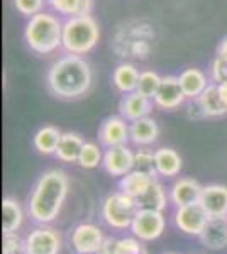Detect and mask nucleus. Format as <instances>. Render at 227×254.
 <instances>
[{
    "label": "nucleus",
    "mask_w": 227,
    "mask_h": 254,
    "mask_svg": "<svg viewBox=\"0 0 227 254\" xmlns=\"http://www.w3.org/2000/svg\"><path fill=\"white\" fill-rule=\"evenodd\" d=\"M93 71L83 56L63 55L49 66L46 75L48 90L61 100H76L90 92Z\"/></svg>",
    "instance_id": "nucleus-1"
},
{
    "label": "nucleus",
    "mask_w": 227,
    "mask_h": 254,
    "mask_svg": "<svg viewBox=\"0 0 227 254\" xmlns=\"http://www.w3.org/2000/svg\"><path fill=\"white\" fill-rule=\"evenodd\" d=\"M70 180L65 171L48 170L36 180L29 195L27 212L38 224L48 225L60 215L67 200Z\"/></svg>",
    "instance_id": "nucleus-2"
},
{
    "label": "nucleus",
    "mask_w": 227,
    "mask_h": 254,
    "mask_svg": "<svg viewBox=\"0 0 227 254\" xmlns=\"http://www.w3.org/2000/svg\"><path fill=\"white\" fill-rule=\"evenodd\" d=\"M63 22L55 12L43 10L27 19L24 27V41L34 55H53L61 48Z\"/></svg>",
    "instance_id": "nucleus-3"
},
{
    "label": "nucleus",
    "mask_w": 227,
    "mask_h": 254,
    "mask_svg": "<svg viewBox=\"0 0 227 254\" xmlns=\"http://www.w3.org/2000/svg\"><path fill=\"white\" fill-rule=\"evenodd\" d=\"M98 39H100V27L92 14L70 17L63 22L61 48L70 55H86L97 46Z\"/></svg>",
    "instance_id": "nucleus-4"
},
{
    "label": "nucleus",
    "mask_w": 227,
    "mask_h": 254,
    "mask_svg": "<svg viewBox=\"0 0 227 254\" xmlns=\"http://www.w3.org/2000/svg\"><path fill=\"white\" fill-rule=\"evenodd\" d=\"M139 212L138 202L133 196L126 195L124 191H115L105 196L100 207L102 220L109 225L110 229L115 231H124V229H131L136 214Z\"/></svg>",
    "instance_id": "nucleus-5"
},
{
    "label": "nucleus",
    "mask_w": 227,
    "mask_h": 254,
    "mask_svg": "<svg viewBox=\"0 0 227 254\" xmlns=\"http://www.w3.org/2000/svg\"><path fill=\"white\" fill-rule=\"evenodd\" d=\"M164 227H166V219H164L163 212L139 208V212L133 220V225H131V231H133V236L138 237L139 241L151 243V241H156L158 237H161V234L164 232Z\"/></svg>",
    "instance_id": "nucleus-6"
},
{
    "label": "nucleus",
    "mask_w": 227,
    "mask_h": 254,
    "mask_svg": "<svg viewBox=\"0 0 227 254\" xmlns=\"http://www.w3.org/2000/svg\"><path fill=\"white\" fill-rule=\"evenodd\" d=\"M105 241V236L102 229L97 224L81 222L76 227H73L70 234V243L72 248L78 254H97Z\"/></svg>",
    "instance_id": "nucleus-7"
},
{
    "label": "nucleus",
    "mask_w": 227,
    "mask_h": 254,
    "mask_svg": "<svg viewBox=\"0 0 227 254\" xmlns=\"http://www.w3.org/2000/svg\"><path fill=\"white\" fill-rule=\"evenodd\" d=\"M24 243H26L27 254H58L61 251L60 232L48 225L32 229L26 236Z\"/></svg>",
    "instance_id": "nucleus-8"
},
{
    "label": "nucleus",
    "mask_w": 227,
    "mask_h": 254,
    "mask_svg": "<svg viewBox=\"0 0 227 254\" xmlns=\"http://www.w3.org/2000/svg\"><path fill=\"white\" fill-rule=\"evenodd\" d=\"M98 142L104 147L124 146L131 141L129 137V124L122 116H109L98 126L97 132Z\"/></svg>",
    "instance_id": "nucleus-9"
},
{
    "label": "nucleus",
    "mask_w": 227,
    "mask_h": 254,
    "mask_svg": "<svg viewBox=\"0 0 227 254\" xmlns=\"http://www.w3.org/2000/svg\"><path fill=\"white\" fill-rule=\"evenodd\" d=\"M209 220V214L204 210L200 203H190V205L176 207L175 225L181 232L188 236H200Z\"/></svg>",
    "instance_id": "nucleus-10"
},
{
    "label": "nucleus",
    "mask_w": 227,
    "mask_h": 254,
    "mask_svg": "<svg viewBox=\"0 0 227 254\" xmlns=\"http://www.w3.org/2000/svg\"><path fill=\"white\" fill-rule=\"evenodd\" d=\"M102 166L110 176H124L134 170V151L127 144L107 147Z\"/></svg>",
    "instance_id": "nucleus-11"
},
{
    "label": "nucleus",
    "mask_w": 227,
    "mask_h": 254,
    "mask_svg": "<svg viewBox=\"0 0 227 254\" xmlns=\"http://www.w3.org/2000/svg\"><path fill=\"white\" fill-rule=\"evenodd\" d=\"M185 100H187V97H185L183 90L180 87L178 76L175 75L163 76L158 93L152 98L154 105L161 110H175L181 107L185 104Z\"/></svg>",
    "instance_id": "nucleus-12"
},
{
    "label": "nucleus",
    "mask_w": 227,
    "mask_h": 254,
    "mask_svg": "<svg viewBox=\"0 0 227 254\" xmlns=\"http://www.w3.org/2000/svg\"><path fill=\"white\" fill-rule=\"evenodd\" d=\"M152 105H154L152 98L144 97L139 92H131L122 95L121 102H119V112L127 122H133L150 116Z\"/></svg>",
    "instance_id": "nucleus-13"
},
{
    "label": "nucleus",
    "mask_w": 227,
    "mask_h": 254,
    "mask_svg": "<svg viewBox=\"0 0 227 254\" xmlns=\"http://www.w3.org/2000/svg\"><path fill=\"white\" fill-rule=\"evenodd\" d=\"M204 187L193 178H178L170 188V202L176 207L199 203Z\"/></svg>",
    "instance_id": "nucleus-14"
},
{
    "label": "nucleus",
    "mask_w": 227,
    "mask_h": 254,
    "mask_svg": "<svg viewBox=\"0 0 227 254\" xmlns=\"http://www.w3.org/2000/svg\"><path fill=\"white\" fill-rule=\"evenodd\" d=\"M199 203L204 207L209 217L227 215V187L219 185V183L204 187Z\"/></svg>",
    "instance_id": "nucleus-15"
},
{
    "label": "nucleus",
    "mask_w": 227,
    "mask_h": 254,
    "mask_svg": "<svg viewBox=\"0 0 227 254\" xmlns=\"http://www.w3.org/2000/svg\"><path fill=\"white\" fill-rule=\"evenodd\" d=\"M199 237L202 244L212 251H221L227 248V215L209 217L207 225Z\"/></svg>",
    "instance_id": "nucleus-16"
},
{
    "label": "nucleus",
    "mask_w": 227,
    "mask_h": 254,
    "mask_svg": "<svg viewBox=\"0 0 227 254\" xmlns=\"http://www.w3.org/2000/svg\"><path fill=\"white\" fill-rule=\"evenodd\" d=\"M129 137L131 142L138 147H148L154 144L159 137L158 122L150 116L129 122Z\"/></svg>",
    "instance_id": "nucleus-17"
},
{
    "label": "nucleus",
    "mask_w": 227,
    "mask_h": 254,
    "mask_svg": "<svg viewBox=\"0 0 227 254\" xmlns=\"http://www.w3.org/2000/svg\"><path fill=\"white\" fill-rule=\"evenodd\" d=\"M180 87L183 90L187 100H195L199 98L204 90L209 87V78L202 69L199 68H185L178 75Z\"/></svg>",
    "instance_id": "nucleus-18"
},
{
    "label": "nucleus",
    "mask_w": 227,
    "mask_h": 254,
    "mask_svg": "<svg viewBox=\"0 0 227 254\" xmlns=\"http://www.w3.org/2000/svg\"><path fill=\"white\" fill-rule=\"evenodd\" d=\"M154 165L158 176H164V178H175L180 175L183 161L181 156L171 147H159L154 151Z\"/></svg>",
    "instance_id": "nucleus-19"
},
{
    "label": "nucleus",
    "mask_w": 227,
    "mask_h": 254,
    "mask_svg": "<svg viewBox=\"0 0 227 254\" xmlns=\"http://www.w3.org/2000/svg\"><path fill=\"white\" fill-rule=\"evenodd\" d=\"M139 69L133 63H121L115 66L112 71V85L119 93L126 95V93L136 92L139 81Z\"/></svg>",
    "instance_id": "nucleus-20"
},
{
    "label": "nucleus",
    "mask_w": 227,
    "mask_h": 254,
    "mask_svg": "<svg viewBox=\"0 0 227 254\" xmlns=\"http://www.w3.org/2000/svg\"><path fill=\"white\" fill-rule=\"evenodd\" d=\"M195 100L200 105L204 117H222L227 114V105L222 102L217 90V83H214V81H210L209 87L204 90V93Z\"/></svg>",
    "instance_id": "nucleus-21"
},
{
    "label": "nucleus",
    "mask_w": 227,
    "mask_h": 254,
    "mask_svg": "<svg viewBox=\"0 0 227 254\" xmlns=\"http://www.w3.org/2000/svg\"><path fill=\"white\" fill-rule=\"evenodd\" d=\"M46 5L51 12L70 19L92 14L93 0H46Z\"/></svg>",
    "instance_id": "nucleus-22"
},
{
    "label": "nucleus",
    "mask_w": 227,
    "mask_h": 254,
    "mask_svg": "<svg viewBox=\"0 0 227 254\" xmlns=\"http://www.w3.org/2000/svg\"><path fill=\"white\" fill-rule=\"evenodd\" d=\"M83 144H85V141L80 134L63 132L61 134L60 142H58L55 156L60 159L61 163H78V158H80Z\"/></svg>",
    "instance_id": "nucleus-23"
},
{
    "label": "nucleus",
    "mask_w": 227,
    "mask_h": 254,
    "mask_svg": "<svg viewBox=\"0 0 227 254\" xmlns=\"http://www.w3.org/2000/svg\"><path fill=\"white\" fill-rule=\"evenodd\" d=\"M168 198H170V195H166L164 187L161 185L158 180H152L151 185L148 187V190L144 191L141 196H138L136 202H138V207L144 208V210L163 212L164 207H166V203H168Z\"/></svg>",
    "instance_id": "nucleus-24"
},
{
    "label": "nucleus",
    "mask_w": 227,
    "mask_h": 254,
    "mask_svg": "<svg viewBox=\"0 0 227 254\" xmlns=\"http://www.w3.org/2000/svg\"><path fill=\"white\" fill-rule=\"evenodd\" d=\"M61 134L63 132H61L56 126H43L36 130L34 137H32V144H34L36 151H38L39 154L49 156V154L56 153V147L61 139Z\"/></svg>",
    "instance_id": "nucleus-25"
},
{
    "label": "nucleus",
    "mask_w": 227,
    "mask_h": 254,
    "mask_svg": "<svg viewBox=\"0 0 227 254\" xmlns=\"http://www.w3.org/2000/svg\"><path fill=\"white\" fill-rule=\"evenodd\" d=\"M24 222V212L20 208L19 202L10 196L2 200V232H17Z\"/></svg>",
    "instance_id": "nucleus-26"
},
{
    "label": "nucleus",
    "mask_w": 227,
    "mask_h": 254,
    "mask_svg": "<svg viewBox=\"0 0 227 254\" xmlns=\"http://www.w3.org/2000/svg\"><path fill=\"white\" fill-rule=\"evenodd\" d=\"M154 178L141 173V171H129L127 175L121 176V182H119V190L124 191L126 195L133 196V198H138L141 196L144 191L148 190V187L151 185V182Z\"/></svg>",
    "instance_id": "nucleus-27"
},
{
    "label": "nucleus",
    "mask_w": 227,
    "mask_h": 254,
    "mask_svg": "<svg viewBox=\"0 0 227 254\" xmlns=\"http://www.w3.org/2000/svg\"><path fill=\"white\" fill-rule=\"evenodd\" d=\"M161 80H163V76L158 71H154V69H143L139 73V81L136 92H139L141 95L148 98H154V95L159 90Z\"/></svg>",
    "instance_id": "nucleus-28"
},
{
    "label": "nucleus",
    "mask_w": 227,
    "mask_h": 254,
    "mask_svg": "<svg viewBox=\"0 0 227 254\" xmlns=\"http://www.w3.org/2000/svg\"><path fill=\"white\" fill-rule=\"evenodd\" d=\"M104 161V153H102L100 146L95 142H85L81 147L80 158H78V165L83 170H93Z\"/></svg>",
    "instance_id": "nucleus-29"
},
{
    "label": "nucleus",
    "mask_w": 227,
    "mask_h": 254,
    "mask_svg": "<svg viewBox=\"0 0 227 254\" xmlns=\"http://www.w3.org/2000/svg\"><path fill=\"white\" fill-rule=\"evenodd\" d=\"M134 170L158 180V171L154 165V151H150L146 147H141L134 153Z\"/></svg>",
    "instance_id": "nucleus-30"
},
{
    "label": "nucleus",
    "mask_w": 227,
    "mask_h": 254,
    "mask_svg": "<svg viewBox=\"0 0 227 254\" xmlns=\"http://www.w3.org/2000/svg\"><path fill=\"white\" fill-rule=\"evenodd\" d=\"M2 254H27L26 253V243H24V239H20V237L15 234V232L3 234Z\"/></svg>",
    "instance_id": "nucleus-31"
},
{
    "label": "nucleus",
    "mask_w": 227,
    "mask_h": 254,
    "mask_svg": "<svg viewBox=\"0 0 227 254\" xmlns=\"http://www.w3.org/2000/svg\"><path fill=\"white\" fill-rule=\"evenodd\" d=\"M117 254H150L138 237H121L117 239Z\"/></svg>",
    "instance_id": "nucleus-32"
},
{
    "label": "nucleus",
    "mask_w": 227,
    "mask_h": 254,
    "mask_svg": "<svg viewBox=\"0 0 227 254\" xmlns=\"http://www.w3.org/2000/svg\"><path fill=\"white\" fill-rule=\"evenodd\" d=\"M44 3H46V0H14L15 10L27 19L36 14H39V12H43Z\"/></svg>",
    "instance_id": "nucleus-33"
},
{
    "label": "nucleus",
    "mask_w": 227,
    "mask_h": 254,
    "mask_svg": "<svg viewBox=\"0 0 227 254\" xmlns=\"http://www.w3.org/2000/svg\"><path fill=\"white\" fill-rule=\"evenodd\" d=\"M97 254H117V239H112V237H105L102 248L98 249Z\"/></svg>",
    "instance_id": "nucleus-34"
},
{
    "label": "nucleus",
    "mask_w": 227,
    "mask_h": 254,
    "mask_svg": "<svg viewBox=\"0 0 227 254\" xmlns=\"http://www.w3.org/2000/svg\"><path fill=\"white\" fill-rule=\"evenodd\" d=\"M187 116L190 119H193V121L205 119L204 114H202V110H200V105L197 104V100H190V105H188V109H187Z\"/></svg>",
    "instance_id": "nucleus-35"
},
{
    "label": "nucleus",
    "mask_w": 227,
    "mask_h": 254,
    "mask_svg": "<svg viewBox=\"0 0 227 254\" xmlns=\"http://www.w3.org/2000/svg\"><path fill=\"white\" fill-rule=\"evenodd\" d=\"M219 58H222V60H227V36L226 38H222L221 39V43L217 44V55Z\"/></svg>",
    "instance_id": "nucleus-36"
},
{
    "label": "nucleus",
    "mask_w": 227,
    "mask_h": 254,
    "mask_svg": "<svg viewBox=\"0 0 227 254\" xmlns=\"http://www.w3.org/2000/svg\"><path fill=\"white\" fill-rule=\"evenodd\" d=\"M217 90H219V95H221L222 102L227 105V80L221 81V83H217Z\"/></svg>",
    "instance_id": "nucleus-37"
},
{
    "label": "nucleus",
    "mask_w": 227,
    "mask_h": 254,
    "mask_svg": "<svg viewBox=\"0 0 227 254\" xmlns=\"http://www.w3.org/2000/svg\"><path fill=\"white\" fill-rule=\"evenodd\" d=\"M164 254H178V253H164Z\"/></svg>",
    "instance_id": "nucleus-38"
},
{
    "label": "nucleus",
    "mask_w": 227,
    "mask_h": 254,
    "mask_svg": "<svg viewBox=\"0 0 227 254\" xmlns=\"http://www.w3.org/2000/svg\"><path fill=\"white\" fill-rule=\"evenodd\" d=\"M226 61H227V60H226Z\"/></svg>",
    "instance_id": "nucleus-39"
}]
</instances>
